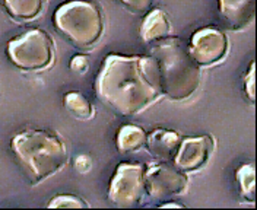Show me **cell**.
<instances>
[{"mask_svg": "<svg viewBox=\"0 0 257 210\" xmlns=\"http://www.w3.org/2000/svg\"><path fill=\"white\" fill-rule=\"evenodd\" d=\"M94 89L104 105L124 117L142 114L164 95L158 66L152 56H107Z\"/></svg>", "mask_w": 257, "mask_h": 210, "instance_id": "cell-1", "label": "cell"}, {"mask_svg": "<svg viewBox=\"0 0 257 210\" xmlns=\"http://www.w3.org/2000/svg\"><path fill=\"white\" fill-rule=\"evenodd\" d=\"M11 147L22 175L31 185L60 172L69 159L63 140L48 130H24L12 139Z\"/></svg>", "mask_w": 257, "mask_h": 210, "instance_id": "cell-2", "label": "cell"}, {"mask_svg": "<svg viewBox=\"0 0 257 210\" xmlns=\"http://www.w3.org/2000/svg\"><path fill=\"white\" fill-rule=\"evenodd\" d=\"M152 57L158 66L162 94L173 101H186L199 89L202 69L181 40L168 37L152 46Z\"/></svg>", "mask_w": 257, "mask_h": 210, "instance_id": "cell-3", "label": "cell"}, {"mask_svg": "<svg viewBox=\"0 0 257 210\" xmlns=\"http://www.w3.org/2000/svg\"><path fill=\"white\" fill-rule=\"evenodd\" d=\"M53 24L57 33L79 50L94 47L105 27L101 8L89 0H69L60 5L53 15Z\"/></svg>", "mask_w": 257, "mask_h": 210, "instance_id": "cell-4", "label": "cell"}, {"mask_svg": "<svg viewBox=\"0 0 257 210\" xmlns=\"http://www.w3.org/2000/svg\"><path fill=\"white\" fill-rule=\"evenodd\" d=\"M11 63L24 72H41L54 63V43L46 31L34 28L8 43Z\"/></svg>", "mask_w": 257, "mask_h": 210, "instance_id": "cell-5", "label": "cell"}, {"mask_svg": "<svg viewBox=\"0 0 257 210\" xmlns=\"http://www.w3.org/2000/svg\"><path fill=\"white\" fill-rule=\"evenodd\" d=\"M146 165L141 162H121L110 182L108 198L118 207H136L142 203Z\"/></svg>", "mask_w": 257, "mask_h": 210, "instance_id": "cell-6", "label": "cell"}, {"mask_svg": "<svg viewBox=\"0 0 257 210\" xmlns=\"http://www.w3.org/2000/svg\"><path fill=\"white\" fill-rule=\"evenodd\" d=\"M145 188L152 200H171L187 191L189 177L173 163L158 162L152 166H146Z\"/></svg>", "mask_w": 257, "mask_h": 210, "instance_id": "cell-7", "label": "cell"}, {"mask_svg": "<svg viewBox=\"0 0 257 210\" xmlns=\"http://www.w3.org/2000/svg\"><path fill=\"white\" fill-rule=\"evenodd\" d=\"M229 43L222 31L216 28H202L193 34L189 53L200 66H213L224 60L228 54Z\"/></svg>", "mask_w": 257, "mask_h": 210, "instance_id": "cell-8", "label": "cell"}, {"mask_svg": "<svg viewBox=\"0 0 257 210\" xmlns=\"http://www.w3.org/2000/svg\"><path fill=\"white\" fill-rule=\"evenodd\" d=\"M213 149L215 140L212 136L183 137L171 163L186 174L199 171L208 163Z\"/></svg>", "mask_w": 257, "mask_h": 210, "instance_id": "cell-9", "label": "cell"}, {"mask_svg": "<svg viewBox=\"0 0 257 210\" xmlns=\"http://www.w3.org/2000/svg\"><path fill=\"white\" fill-rule=\"evenodd\" d=\"M219 15L229 31H242L254 21L256 0H218Z\"/></svg>", "mask_w": 257, "mask_h": 210, "instance_id": "cell-10", "label": "cell"}, {"mask_svg": "<svg viewBox=\"0 0 257 210\" xmlns=\"http://www.w3.org/2000/svg\"><path fill=\"white\" fill-rule=\"evenodd\" d=\"M181 140H183V137L177 131L167 129H157L148 136L145 147L158 162L171 163L174 156H176Z\"/></svg>", "mask_w": 257, "mask_h": 210, "instance_id": "cell-11", "label": "cell"}, {"mask_svg": "<svg viewBox=\"0 0 257 210\" xmlns=\"http://www.w3.org/2000/svg\"><path fill=\"white\" fill-rule=\"evenodd\" d=\"M171 21L168 15L161 9H152L146 14L142 27H141V38L146 44H158L171 34Z\"/></svg>", "mask_w": 257, "mask_h": 210, "instance_id": "cell-12", "label": "cell"}, {"mask_svg": "<svg viewBox=\"0 0 257 210\" xmlns=\"http://www.w3.org/2000/svg\"><path fill=\"white\" fill-rule=\"evenodd\" d=\"M6 14L16 22H30L40 17L47 0H2Z\"/></svg>", "mask_w": 257, "mask_h": 210, "instance_id": "cell-13", "label": "cell"}, {"mask_svg": "<svg viewBox=\"0 0 257 210\" xmlns=\"http://www.w3.org/2000/svg\"><path fill=\"white\" fill-rule=\"evenodd\" d=\"M148 134L142 127L126 124L117 133V149L121 153H136L146 146Z\"/></svg>", "mask_w": 257, "mask_h": 210, "instance_id": "cell-14", "label": "cell"}, {"mask_svg": "<svg viewBox=\"0 0 257 210\" xmlns=\"http://www.w3.org/2000/svg\"><path fill=\"white\" fill-rule=\"evenodd\" d=\"M63 105L66 111L76 120L86 121L95 115V108L91 101L78 91H70L63 97Z\"/></svg>", "mask_w": 257, "mask_h": 210, "instance_id": "cell-15", "label": "cell"}, {"mask_svg": "<svg viewBox=\"0 0 257 210\" xmlns=\"http://www.w3.org/2000/svg\"><path fill=\"white\" fill-rule=\"evenodd\" d=\"M240 185V195L250 203L256 200V168L254 163H242L235 172Z\"/></svg>", "mask_w": 257, "mask_h": 210, "instance_id": "cell-16", "label": "cell"}, {"mask_svg": "<svg viewBox=\"0 0 257 210\" xmlns=\"http://www.w3.org/2000/svg\"><path fill=\"white\" fill-rule=\"evenodd\" d=\"M51 209H83V207H89V204L76 195L72 194H60L51 198V201L47 204Z\"/></svg>", "mask_w": 257, "mask_h": 210, "instance_id": "cell-17", "label": "cell"}, {"mask_svg": "<svg viewBox=\"0 0 257 210\" xmlns=\"http://www.w3.org/2000/svg\"><path fill=\"white\" fill-rule=\"evenodd\" d=\"M123 6L127 9L130 14L135 15H145L151 11L152 5L157 0H120Z\"/></svg>", "mask_w": 257, "mask_h": 210, "instance_id": "cell-18", "label": "cell"}, {"mask_svg": "<svg viewBox=\"0 0 257 210\" xmlns=\"http://www.w3.org/2000/svg\"><path fill=\"white\" fill-rule=\"evenodd\" d=\"M73 168L82 175L89 174L92 171V168H94V159L86 153H79L73 159Z\"/></svg>", "mask_w": 257, "mask_h": 210, "instance_id": "cell-19", "label": "cell"}, {"mask_svg": "<svg viewBox=\"0 0 257 210\" xmlns=\"http://www.w3.org/2000/svg\"><path fill=\"white\" fill-rule=\"evenodd\" d=\"M244 92L248 97V99L254 104V62L250 63L248 72L244 76Z\"/></svg>", "mask_w": 257, "mask_h": 210, "instance_id": "cell-20", "label": "cell"}, {"mask_svg": "<svg viewBox=\"0 0 257 210\" xmlns=\"http://www.w3.org/2000/svg\"><path fill=\"white\" fill-rule=\"evenodd\" d=\"M70 69L78 73V75H83L88 72L89 69V62H88V57L86 56H82V54H76L72 60H70Z\"/></svg>", "mask_w": 257, "mask_h": 210, "instance_id": "cell-21", "label": "cell"}, {"mask_svg": "<svg viewBox=\"0 0 257 210\" xmlns=\"http://www.w3.org/2000/svg\"><path fill=\"white\" fill-rule=\"evenodd\" d=\"M161 209H183L184 207V204H180V203H162L160 204Z\"/></svg>", "mask_w": 257, "mask_h": 210, "instance_id": "cell-22", "label": "cell"}]
</instances>
